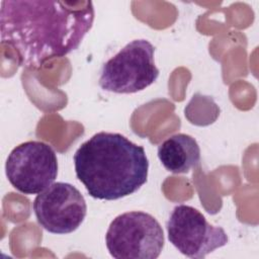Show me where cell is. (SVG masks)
<instances>
[{
	"instance_id": "6da1fadb",
	"label": "cell",
	"mask_w": 259,
	"mask_h": 259,
	"mask_svg": "<svg viewBox=\"0 0 259 259\" xmlns=\"http://www.w3.org/2000/svg\"><path fill=\"white\" fill-rule=\"evenodd\" d=\"M91 1L3 0L1 42L10 46L20 66L39 69L78 49L94 21Z\"/></svg>"
},
{
	"instance_id": "7a4b0ae2",
	"label": "cell",
	"mask_w": 259,
	"mask_h": 259,
	"mask_svg": "<svg viewBox=\"0 0 259 259\" xmlns=\"http://www.w3.org/2000/svg\"><path fill=\"white\" fill-rule=\"evenodd\" d=\"M73 160L78 180L96 199L128 196L148 179L149 160L144 147L118 133L93 135L78 148Z\"/></svg>"
},
{
	"instance_id": "3957f363",
	"label": "cell",
	"mask_w": 259,
	"mask_h": 259,
	"mask_svg": "<svg viewBox=\"0 0 259 259\" xmlns=\"http://www.w3.org/2000/svg\"><path fill=\"white\" fill-rule=\"evenodd\" d=\"M106 248L116 259H156L164 247V232L150 213L127 211L110 223L105 235Z\"/></svg>"
},
{
	"instance_id": "277c9868",
	"label": "cell",
	"mask_w": 259,
	"mask_h": 259,
	"mask_svg": "<svg viewBox=\"0 0 259 259\" xmlns=\"http://www.w3.org/2000/svg\"><path fill=\"white\" fill-rule=\"evenodd\" d=\"M155 48L147 39H135L106 61L98 84L113 93H136L152 85L159 76Z\"/></svg>"
},
{
	"instance_id": "5b68a950",
	"label": "cell",
	"mask_w": 259,
	"mask_h": 259,
	"mask_svg": "<svg viewBox=\"0 0 259 259\" xmlns=\"http://www.w3.org/2000/svg\"><path fill=\"white\" fill-rule=\"evenodd\" d=\"M5 172L10 184L24 194H38L58 176V159L54 149L40 141L16 146L8 155Z\"/></svg>"
},
{
	"instance_id": "8992f818",
	"label": "cell",
	"mask_w": 259,
	"mask_h": 259,
	"mask_svg": "<svg viewBox=\"0 0 259 259\" xmlns=\"http://www.w3.org/2000/svg\"><path fill=\"white\" fill-rule=\"evenodd\" d=\"M166 229L170 243L181 254L193 259L204 258L229 241L223 228L212 226L198 209L186 204L173 208Z\"/></svg>"
},
{
	"instance_id": "52a82bcc",
	"label": "cell",
	"mask_w": 259,
	"mask_h": 259,
	"mask_svg": "<svg viewBox=\"0 0 259 259\" xmlns=\"http://www.w3.org/2000/svg\"><path fill=\"white\" fill-rule=\"evenodd\" d=\"M32 208L39 226L57 235L76 231L87 213L84 196L75 186L66 182L52 183L39 192Z\"/></svg>"
},
{
	"instance_id": "ba28073f",
	"label": "cell",
	"mask_w": 259,
	"mask_h": 259,
	"mask_svg": "<svg viewBox=\"0 0 259 259\" xmlns=\"http://www.w3.org/2000/svg\"><path fill=\"white\" fill-rule=\"evenodd\" d=\"M158 158L169 172L188 173L200 164V148L191 136L176 134L158 147Z\"/></svg>"
}]
</instances>
